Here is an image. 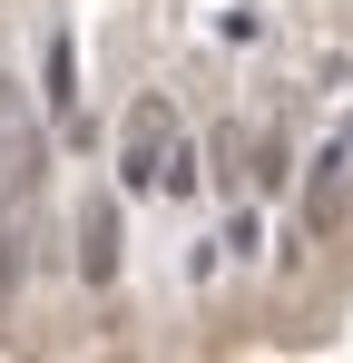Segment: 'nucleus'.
<instances>
[{
  "label": "nucleus",
  "mask_w": 353,
  "mask_h": 363,
  "mask_svg": "<svg viewBox=\"0 0 353 363\" xmlns=\"http://www.w3.org/2000/svg\"><path fill=\"white\" fill-rule=\"evenodd\" d=\"M40 167H50V128L30 108V89L0 69V186H40Z\"/></svg>",
  "instance_id": "1"
},
{
  "label": "nucleus",
  "mask_w": 353,
  "mask_h": 363,
  "mask_svg": "<svg viewBox=\"0 0 353 363\" xmlns=\"http://www.w3.org/2000/svg\"><path fill=\"white\" fill-rule=\"evenodd\" d=\"M206 186V157L186 147V138H167V157H157V196H196Z\"/></svg>",
  "instance_id": "5"
},
{
  "label": "nucleus",
  "mask_w": 353,
  "mask_h": 363,
  "mask_svg": "<svg viewBox=\"0 0 353 363\" xmlns=\"http://www.w3.org/2000/svg\"><path fill=\"white\" fill-rule=\"evenodd\" d=\"M216 245H226V255H245V265H255V245H265V226H255V206H235V216H226V236H216Z\"/></svg>",
  "instance_id": "6"
},
{
  "label": "nucleus",
  "mask_w": 353,
  "mask_h": 363,
  "mask_svg": "<svg viewBox=\"0 0 353 363\" xmlns=\"http://www.w3.org/2000/svg\"><path fill=\"white\" fill-rule=\"evenodd\" d=\"M20 275H30V255H20V236H0V304L20 295Z\"/></svg>",
  "instance_id": "8"
},
{
  "label": "nucleus",
  "mask_w": 353,
  "mask_h": 363,
  "mask_svg": "<svg viewBox=\"0 0 353 363\" xmlns=\"http://www.w3.org/2000/svg\"><path fill=\"white\" fill-rule=\"evenodd\" d=\"M40 99H50V118L69 128V138H89V108H79V40H69V30L40 40Z\"/></svg>",
  "instance_id": "4"
},
{
  "label": "nucleus",
  "mask_w": 353,
  "mask_h": 363,
  "mask_svg": "<svg viewBox=\"0 0 353 363\" xmlns=\"http://www.w3.org/2000/svg\"><path fill=\"white\" fill-rule=\"evenodd\" d=\"M118 206H128V186H108V196H89V206H79V285H99V295H108V285H118V265H128Z\"/></svg>",
  "instance_id": "3"
},
{
  "label": "nucleus",
  "mask_w": 353,
  "mask_h": 363,
  "mask_svg": "<svg viewBox=\"0 0 353 363\" xmlns=\"http://www.w3.org/2000/svg\"><path fill=\"white\" fill-rule=\"evenodd\" d=\"M294 167H285V138H255V186H285Z\"/></svg>",
  "instance_id": "7"
},
{
  "label": "nucleus",
  "mask_w": 353,
  "mask_h": 363,
  "mask_svg": "<svg viewBox=\"0 0 353 363\" xmlns=\"http://www.w3.org/2000/svg\"><path fill=\"white\" fill-rule=\"evenodd\" d=\"M167 138H176V108L147 89V99L128 108V147H118V186H128V196H157V157H167Z\"/></svg>",
  "instance_id": "2"
}]
</instances>
